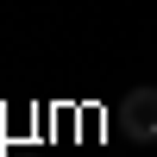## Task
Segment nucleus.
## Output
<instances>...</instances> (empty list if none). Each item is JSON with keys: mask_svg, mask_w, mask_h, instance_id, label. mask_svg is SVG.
Returning <instances> with one entry per match:
<instances>
[{"mask_svg": "<svg viewBox=\"0 0 157 157\" xmlns=\"http://www.w3.org/2000/svg\"><path fill=\"white\" fill-rule=\"evenodd\" d=\"M120 132L132 145H157V88H132L120 101Z\"/></svg>", "mask_w": 157, "mask_h": 157, "instance_id": "f257e3e1", "label": "nucleus"}]
</instances>
